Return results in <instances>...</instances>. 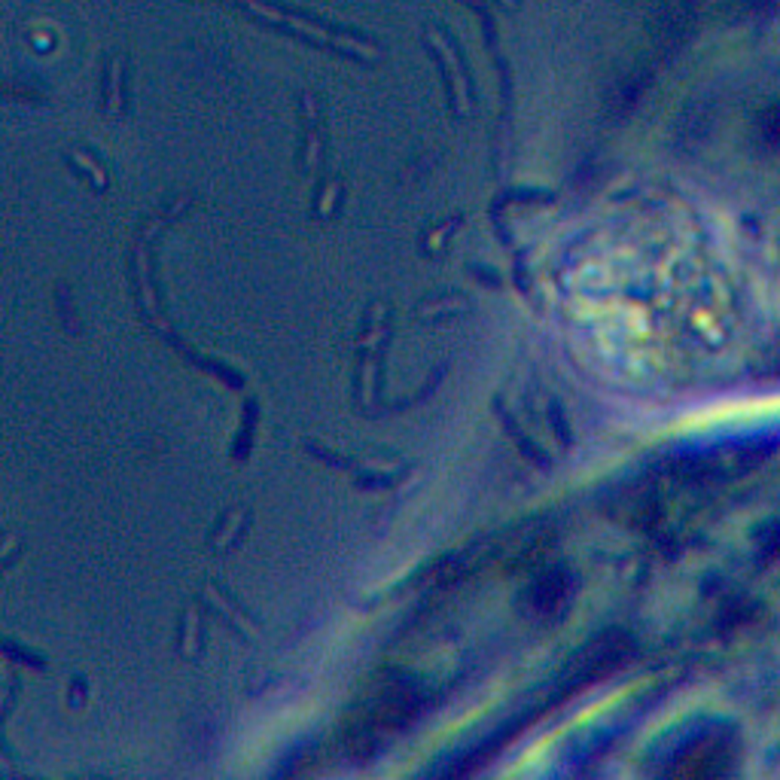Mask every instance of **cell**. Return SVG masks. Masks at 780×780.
I'll return each instance as SVG.
<instances>
[{"label": "cell", "instance_id": "3", "mask_svg": "<svg viewBox=\"0 0 780 780\" xmlns=\"http://www.w3.org/2000/svg\"><path fill=\"white\" fill-rule=\"evenodd\" d=\"M122 83H126V56H113L108 65V86H104V98H108V117H119L122 113Z\"/></svg>", "mask_w": 780, "mask_h": 780}, {"label": "cell", "instance_id": "4", "mask_svg": "<svg viewBox=\"0 0 780 780\" xmlns=\"http://www.w3.org/2000/svg\"><path fill=\"white\" fill-rule=\"evenodd\" d=\"M70 159H74V162H77L79 168H83V171H86L88 177H92L95 186H108V177H104V171H101V168H98L88 156H83V153H79V149H74V153H70Z\"/></svg>", "mask_w": 780, "mask_h": 780}, {"label": "cell", "instance_id": "1", "mask_svg": "<svg viewBox=\"0 0 780 780\" xmlns=\"http://www.w3.org/2000/svg\"><path fill=\"white\" fill-rule=\"evenodd\" d=\"M220 4L238 6L241 13L253 15L256 22L272 25V28H281L292 34L299 40H308L321 49H335L342 56L351 58H363V61H375L381 58L378 43H372L363 34H354L351 28H342V25H330L326 19H317V15H308L303 10H292V6H283L278 0H220Z\"/></svg>", "mask_w": 780, "mask_h": 780}, {"label": "cell", "instance_id": "5", "mask_svg": "<svg viewBox=\"0 0 780 780\" xmlns=\"http://www.w3.org/2000/svg\"><path fill=\"white\" fill-rule=\"evenodd\" d=\"M335 195H339V180H333V183L323 190V199H321V217H326V214H330V210H333Z\"/></svg>", "mask_w": 780, "mask_h": 780}, {"label": "cell", "instance_id": "2", "mask_svg": "<svg viewBox=\"0 0 780 780\" xmlns=\"http://www.w3.org/2000/svg\"><path fill=\"white\" fill-rule=\"evenodd\" d=\"M303 117H305V168L308 171H317L323 156V140H321V110H317V101L312 92H303Z\"/></svg>", "mask_w": 780, "mask_h": 780}]
</instances>
